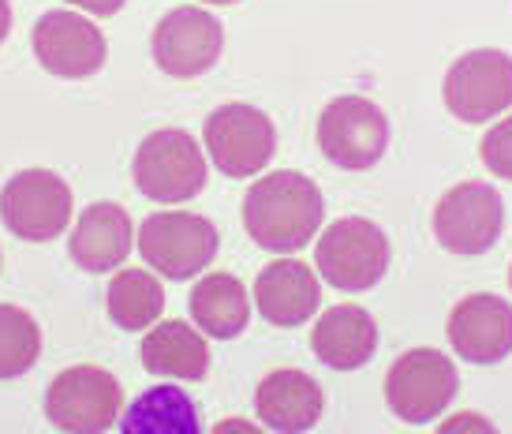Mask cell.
Here are the masks:
<instances>
[{"instance_id":"obj_25","label":"cell","mask_w":512,"mask_h":434,"mask_svg":"<svg viewBox=\"0 0 512 434\" xmlns=\"http://www.w3.org/2000/svg\"><path fill=\"white\" fill-rule=\"evenodd\" d=\"M68 4H75L79 12L98 15V19H109V15H116L124 8V0H68Z\"/></svg>"},{"instance_id":"obj_9","label":"cell","mask_w":512,"mask_h":434,"mask_svg":"<svg viewBox=\"0 0 512 434\" xmlns=\"http://www.w3.org/2000/svg\"><path fill=\"white\" fill-rule=\"evenodd\" d=\"M206 154L217 169L232 180L258 176L273 161L277 150V128L262 109L247 102H228L206 120Z\"/></svg>"},{"instance_id":"obj_8","label":"cell","mask_w":512,"mask_h":434,"mask_svg":"<svg viewBox=\"0 0 512 434\" xmlns=\"http://www.w3.org/2000/svg\"><path fill=\"white\" fill-rule=\"evenodd\" d=\"M318 146L337 169H374L389 150V116L359 94H344L318 116Z\"/></svg>"},{"instance_id":"obj_23","label":"cell","mask_w":512,"mask_h":434,"mask_svg":"<svg viewBox=\"0 0 512 434\" xmlns=\"http://www.w3.org/2000/svg\"><path fill=\"white\" fill-rule=\"evenodd\" d=\"M42 356V326L15 304H0V382L27 375Z\"/></svg>"},{"instance_id":"obj_1","label":"cell","mask_w":512,"mask_h":434,"mask_svg":"<svg viewBox=\"0 0 512 434\" xmlns=\"http://www.w3.org/2000/svg\"><path fill=\"white\" fill-rule=\"evenodd\" d=\"M326 217V199L311 176L303 173H270L255 180L243 195V229L262 251L292 255L318 236Z\"/></svg>"},{"instance_id":"obj_24","label":"cell","mask_w":512,"mask_h":434,"mask_svg":"<svg viewBox=\"0 0 512 434\" xmlns=\"http://www.w3.org/2000/svg\"><path fill=\"white\" fill-rule=\"evenodd\" d=\"M479 154H483V165L498 180H512V116L498 120L494 128L483 135L479 143Z\"/></svg>"},{"instance_id":"obj_31","label":"cell","mask_w":512,"mask_h":434,"mask_svg":"<svg viewBox=\"0 0 512 434\" xmlns=\"http://www.w3.org/2000/svg\"><path fill=\"white\" fill-rule=\"evenodd\" d=\"M0 262H4V255H0Z\"/></svg>"},{"instance_id":"obj_2","label":"cell","mask_w":512,"mask_h":434,"mask_svg":"<svg viewBox=\"0 0 512 434\" xmlns=\"http://www.w3.org/2000/svg\"><path fill=\"white\" fill-rule=\"evenodd\" d=\"M131 176L154 203H187L206 188V154L184 128L150 131L131 158Z\"/></svg>"},{"instance_id":"obj_6","label":"cell","mask_w":512,"mask_h":434,"mask_svg":"<svg viewBox=\"0 0 512 434\" xmlns=\"http://www.w3.org/2000/svg\"><path fill=\"white\" fill-rule=\"evenodd\" d=\"M460 390V375L438 348H408L385 375V405L404 423H430L449 408Z\"/></svg>"},{"instance_id":"obj_11","label":"cell","mask_w":512,"mask_h":434,"mask_svg":"<svg viewBox=\"0 0 512 434\" xmlns=\"http://www.w3.org/2000/svg\"><path fill=\"white\" fill-rule=\"evenodd\" d=\"M150 49H154L157 68L165 75H172V79H199L221 60L225 27L206 8L184 4V8H172L169 15L157 19Z\"/></svg>"},{"instance_id":"obj_4","label":"cell","mask_w":512,"mask_h":434,"mask_svg":"<svg viewBox=\"0 0 512 434\" xmlns=\"http://www.w3.org/2000/svg\"><path fill=\"white\" fill-rule=\"evenodd\" d=\"M221 236L210 217L191 210H157L139 225V255L169 281H187L214 262Z\"/></svg>"},{"instance_id":"obj_7","label":"cell","mask_w":512,"mask_h":434,"mask_svg":"<svg viewBox=\"0 0 512 434\" xmlns=\"http://www.w3.org/2000/svg\"><path fill=\"white\" fill-rule=\"evenodd\" d=\"M430 225L449 255L475 259L498 244L501 229H505V203L494 184L464 180L441 195Z\"/></svg>"},{"instance_id":"obj_10","label":"cell","mask_w":512,"mask_h":434,"mask_svg":"<svg viewBox=\"0 0 512 434\" xmlns=\"http://www.w3.org/2000/svg\"><path fill=\"white\" fill-rule=\"evenodd\" d=\"M0 221L27 244L57 240L72 221V188L49 169H23L0 191Z\"/></svg>"},{"instance_id":"obj_13","label":"cell","mask_w":512,"mask_h":434,"mask_svg":"<svg viewBox=\"0 0 512 434\" xmlns=\"http://www.w3.org/2000/svg\"><path fill=\"white\" fill-rule=\"evenodd\" d=\"M34 57L57 79H90L105 68L109 42L98 23L83 19L79 12H45L34 23Z\"/></svg>"},{"instance_id":"obj_18","label":"cell","mask_w":512,"mask_h":434,"mask_svg":"<svg viewBox=\"0 0 512 434\" xmlns=\"http://www.w3.org/2000/svg\"><path fill=\"white\" fill-rule=\"evenodd\" d=\"M311 348L333 371H359L378 352V322L356 304L329 307L314 322Z\"/></svg>"},{"instance_id":"obj_12","label":"cell","mask_w":512,"mask_h":434,"mask_svg":"<svg viewBox=\"0 0 512 434\" xmlns=\"http://www.w3.org/2000/svg\"><path fill=\"white\" fill-rule=\"evenodd\" d=\"M445 105L464 124L494 120L512 109V57L501 49H471L445 72Z\"/></svg>"},{"instance_id":"obj_26","label":"cell","mask_w":512,"mask_h":434,"mask_svg":"<svg viewBox=\"0 0 512 434\" xmlns=\"http://www.w3.org/2000/svg\"><path fill=\"white\" fill-rule=\"evenodd\" d=\"M441 431H494V427L483 416H475V412H460L449 423H441Z\"/></svg>"},{"instance_id":"obj_20","label":"cell","mask_w":512,"mask_h":434,"mask_svg":"<svg viewBox=\"0 0 512 434\" xmlns=\"http://www.w3.org/2000/svg\"><path fill=\"white\" fill-rule=\"evenodd\" d=\"M187 307H191L195 326L206 337H217V341L240 337L251 322V296L243 289V281L232 274H221V270L199 277V285L187 296Z\"/></svg>"},{"instance_id":"obj_28","label":"cell","mask_w":512,"mask_h":434,"mask_svg":"<svg viewBox=\"0 0 512 434\" xmlns=\"http://www.w3.org/2000/svg\"><path fill=\"white\" fill-rule=\"evenodd\" d=\"M217 431L225 434V431H255L251 423H240V420H225V423H217Z\"/></svg>"},{"instance_id":"obj_30","label":"cell","mask_w":512,"mask_h":434,"mask_svg":"<svg viewBox=\"0 0 512 434\" xmlns=\"http://www.w3.org/2000/svg\"><path fill=\"white\" fill-rule=\"evenodd\" d=\"M509 285H512V266H509Z\"/></svg>"},{"instance_id":"obj_17","label":"cell","mask_w":512,"mask_h":434,"mask_svg":"<svg viewBox=\"0 0 512 434\" xmlns=\"http://www.w3.org/2000/svg\"><path fill=\"white\" fill-rule=\"evenodd\" d=\"M135 247V225L124 206L116 203H90L79 214L68 240L72 259L86 274H109L131 255Z\"/></svg>"},{"instance_id":"obj_15","label":"cell","mask_w":512,"mask_h":434,"mask_svg":"<svg viewBox=\"0 0 512 434\" xmlns=\"http://www.w3.org/2000/svg\"><path fill=\"white\" fill-rule=\"evenodd\" d=\"M251 304L258 307V315L270 322V326L292 330V326H303L318 311L322 289H318V277H314V270L307 262L277 259L258 270L255 300Z\"/></svg>"},{"instance_id":"obj_14","label":"cell","mask_w":512,"mask_h":434,"mask_svg":"<svg viewBox=\"0 0 512 434\" xmlns=\"http://www.w3.org/2000/svg\"><path fill=\"white\" fill-rule=\"evenodd\" d=\"M449 345L475 367L501 363L512 352V304L494 292H475L449 315Z\"/></svg>"},{"instance_id":"obj_22","label":"cell","mask_w":512,"mask_h":434,"mask_svg":"<svg viewBox=\"0 0 512 434\" xmlns=\"http://www.w3.org/2000/svg\"><path fill=\"white\" fill-rule=\"evenodd\" d=\"M105 311L120 330H150L165 311V289L150 270H116L105 292Z\"/></svg>"},{"instance_id":"obj_21","label":"cell","mask_w":512,"mask_h":434,"mask_svg":"<svg viewBox=\"0 0 512 434\" xmlns=\"http://www.w3.org/2000/svg\"><path fill=\"white\" fill-rule=\"evenodd\" d=\"M120 431L128 434H199V405L176 386H150L139 393L120 420Z\"/></svg>"},{"instance_id":"obj_19","label":"cell","mask_w":512,"mask_h":434,"mask_svg":"<svg viewBox=\"0 0 512 434\" xmlns=\"http://www.w3.org/2000/svg\"><path fill=\"white\" fill-rule=\"evenodd\" d=\"M143 367L157 378H176V382H199L210 371V345L206 333L195 330L191 322L169 319L154 326L143 337Z\"/></svg>"},{"instance_id":"obj_5","label":"cell","mask_w":512,"mask_h":434,"mask_svg":"<svg viewBox=\"0 0 512 434\" xmlns=\"http://www.w3.org/2000/svg\"><path fill=\"white\" fill-rule=\"evenodd\" d=\"M124 390L105 367L79 363L60 371L45 390V416L57 431L98 434L120 423Z\"/></svg>"},{"instance_id":"obj_29","label":"cell","mask_w":512,"mask_h":434,"mask_svg":"<svg viewBox=\"0 0 512 434\" xmlns=\"http://www.w3.org/2000/svg\"><path fill=\"white\" fill-rule=\"evenodd\" d=\"M206 4H240V0H206Z\"/></svg>"},{"instance_id":"obj_16","label":"cell","mask_w":512,"mask_h":434,"mask_svg":"<svg viewBox=\"0 0 512 434\" xmlns=\"http://www.w3.org/2000/svg\"><path fill=\"white\" fill-rule=\"evenodd\" d=\"M255 408H258V420L266 423L270 431L299 434V431H311L314 423L322 420L326 397H322V386L307 371H299V367H277V371H270V375L258 382Z\"/></svg>"},{"instance_id":"obj_3","label":"cell","mask_w":512,"mask_h":434,"mask_svg":"<svg viewBox=\"0 0 512 434\" xmlns=\"http://www.w3.org/2000/svg\"><path fill=\"white\" fill-rule=\"evenodd\" d=\"M318 274L326 285L341 292H367L374 289L393 262V247L374 221L367 217H341L318 236Z\"/></svg>"},{"instance_id":"obj_27","label":"cell","mask_w":512,"mask_h":434,"mask_svg":"<svg viewBox=\"0 0 512 434\" xmlns=\"http://www.w3.org/2000/svg\"><path fill=\"white\" fill-rule=\"evenodd\" d=\"M8 34H12V4L0 0V45L8 42Z\"/></svg>"}]
</instances>
